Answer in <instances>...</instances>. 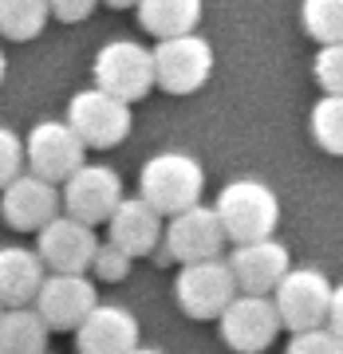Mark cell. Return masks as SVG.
<instances>
[{"instance_id": "obj_1", "label": "cell", "mask_w": 343, "mask_h": 354, "mask_svg": "<svg viewBox=\"0 0 343 354\" xmlns=\"http://www.w3.org/2000/svg\"><path fill=\"white\" fill-rule=\"evenodd\" d=\"M217 216L221 228L233 244L265 241L272 236L280 225V197L272 193V185L256 181V177H237L225 189L217 193Z\"/></svg>"}, {"instance_id": "obj_2", "label": "cell", "mask_w": 343, "mask_h": 354, "mask_svg": "<svg viewBox=\"0 0 343 354\" xmlns=\"http://www.w3.org/2000/svg\"><path fill=\"white\" fill-rule=\"evenodd\" d=\"M205 169L202 162L186 150H162L142 165L139 174V197L150 201L162 216H174L182 209L202 201Z\"/></svg>"}, {"instance_id": "obj_3", "label": "cell", "mask_w": 343, "mask_h": 354, "mask_svg": "<svg viewBox=\"0 0 343 354\" xmlns=\"http://www.w3.org/2000/svg\"><path fill=\"white\" fill-rule=\"evenodd\" d=\"M95 87L111 91L118 99L139 102L146 99L158 83H154V51L142 48L139 39H111L95 51V64H91Z\"/></svg>"}, {"instance_id": "obj_4", "label": "cell", "mask_w": 343, "mask_h": 354, "mask_svg": "<svg viewBox=\"0 0 343 354\" xmlns=\"http://www.w3.org/2000/svg\"><path fill=\"white\" fill-rule=\"evenodd\" d=\"M213 75V44L197 32L158 39L154 48V83L166 95H193Z\"/></svg>"}, {"instance_id": "obj_5", "label": "cell", "mask_w": 343, "mask_h": 354, "mask_svg": "<svg viewBox=\"0 0 343 354\" xmlns=\"http://www.w3.org/2000/svg\"><path fill=\"white\" fill-rule=\"evenodd\" d=\"M67 122L79 138L87 142L91 150H111L118 142H127L130 134V102L111 95L103 87H87L76 91L67 102Z\"/></svg>"}, {"instance_id": "obj_6", "label": "cell", "mask_w": 343, "mask_h": 354, "mask_svg": "<svg viewBox=\"0 0 343 354\" xmlns=\"http://www.w3.org/2000/svg\"><path fill=\"white\" fill-rule=\"evenodd\" d=\"M237 295V276L229 260L221 256H209V260H193V264H182L178 279H174V299L190 319H221L229 304Z\"/></svg>"}, {"instance_id": "obj_7", "label": "cell", "mask_w": 343, "mask_h": 354, "mask_svg": "<svg viewBox=\"0 0 343 354\" xmlns=\"http://www.w3.org/2000/svg\"><path fill=\"white\" fill-rule=\"evenodd\" d=\"M24 158H28V169L36 177L64 185L67 177L87 162V142L71 130L67 118H44V122H36L28 130Z\"/></svg>"}, {"instance_id": "obj_8", "label": "cell", "mask_w": 343, "mask_h": 354, "mask_svg": "<svg viewBox=\"0 0 343 354\" xmlns=\"http://www.w3.org/2000/svg\"><path fill=\"white\" fill-rule=\"evenodd\" d=\"M217 323H221V339H225V346L229 351H237V354L268 351V346L276 342V335L284 330L272 295H249V291H237L233 304L221 311Z\"/></svg>"}, {"instance_id": "obj_9", "label": "cell", "mask_w": 343, "mask_h": 354, "mask_svg": "<svg viewBox=\"0 0 343 354\" xmlns=\"http://www.w3.org/2000/svg\"><path fill=\"white\" fill-rule=\"evenodd\" d=\"M331 283L319 268H292L288 276L276 283L272 304L280 311L284 330H312L328 323V307H331Z\"/></svg>"}, {"instance_id": "obj_10", "label": "cell", "mask_w": 343, "mask_h": 354, "mask_svg": "<svg viewBox=\"0 0 343 354\" xmlns=\"http://www.w3.org/2000/svg\"><path fill=\"white\" fill-rule=\"evenodd\" d=\"M225 228H221V216L217 209L209 205H190L166 221V232H162V244H166V256L178 260V264H193V260H209V256H221L225 248Z\"/></svg>"}, {"instance_id": "obj_11", "label": "cell", "mask_w": 343, "mask_h": 354, "mask_svg": "<svg viewBox=\"0 0 343 354\" xmlns=\"http://www.w3.org/2000/svg\"><path fill=\"white\" fill-rule=\"evenodd\" d=\"M64 213H71L83 225H107L111 213L123 201V177L111 165H79L64 181Z\"/></svg>"}, {"instance_id": "obj_12", "label": "cell", "mask_w": 343, "mask_h": 354, "mask_svg": "<svg viewBox=\"0 0 343 354\" xmlns=\"http://www.w3.org/2000/svg\"><path fill=\"white\" fill-rule=\"evenodd\" d=\"M36 236H39L36 252L51 272H91V260L99 252L95 225H83L71 213H60L51 216Z\"/></svg>"}, {"instance_id": "obj_13", "label": "cell", "mask_w": 343, "mask_h": 354, "mask_svg": "<svg viewBox=\"0 0 343 354\" xmlns=\"http://www.w3.org/2000/svg\"><path fill=\"white\" fill-rule=\"evenodd\" d=\"M99 304L95 283L83 272H51L36 291V311L44 315L51 330H76L91 315V307Z\"/></svg>"}, {"instance_id": "obj_14", "label": "cell", "mask_w": 343, "mask_h": 354, "mask_svg": "<svg viewBox=\"0 0 343 354\" xmlns=\"http://www.w3.org/2000/svg\"><path fill=\"white\" fill-rule=\"evenodd\" d=\"M60 201H64V197L55 189V181H44V177H36L32 169L0 189L4 225L16 228V232H39L51 216H60Z\"/></svg>"}, {"instance_id": "obj_15", "label": "cell", "mask_w": 343, "mask_h": 354, "mask_svg": "<svg viewBox=\"0 0 343 354\" xmlns=\"http://www.w3.org/2000/svg\"><path fill=\"white\" fill-rule=\"evenodd\" d=\"M229 268H233V276H237V291L272 295L280 279L292 272V256H288V248L280 241L265 236V241L237 244L233 256H229Z\"/></svg>"}, {"instance_id": "obj_16", "label": "cell", "mask_w": 343, "mask_h": 354, "mask_svg": "<svg viewBox=\"0 0 343 354\" xmlns=\"http://www.w3.org/2000/svg\"><path fill=\"white\" fill-rule=\"evenodd\" d=\"M139 346V319L118 304H95L76 327L79 354H130Z\"/></svg>"}, {"instance_id": "obj_17", "label": "cell", "mask_w": 343, "mask_h": 354, "mask_svg": "<svg viewBox=\"0 0 343 354\" xmlns=\"http://www.w3.org/2000/svg\"><path fill=\"white\" fill-rule=\"evenodd\" d=\"M162 232H166L162 213L150 201H142V197H123L118 209L111 213V221H107V241L118 244L134 260L139 256H150L162 244Z\"/></svg>"}, {"instance_id": "obj_18", "label": "cell", "mask_w": 343, "mask_h": 354, "mask_svg": "<svg viewBox=\"0 0 343 354\" xmlns=\"http://www.w3.org/2000/svg\"><path fill=\"white\" fill-rule=\"evenodd\" d=\"M44 279H48V264L39 260V252H28L20 244L0 248V304L4 307L36 304V291Z\"/></svg>"}, {"instance_id": "obj_19", "label": "cell", "mask_w": 343, "mask_h": 354, "mask_svg": "<svg viewBox=\"0 0 343 354\" xmlns=\"http://www.w3.org/2000/svg\"><path fill=\"white\" fill-rule=\"evenodd\" d=\"M197 20H202V0H139V24L154 39L197 32Z\"/></svg>"}, {"instance_id": "obj_20", "label": "cell", "mask_w": 343, "mask_h": 354, "mask_svg": "<svg viewBox=\"0 0 343 354\" xmlns=\"http://www.w3.org/2000/svg\"><path fill=\"white\" fill-rule=\"evenodd\" d=\"M51 327L36 307H8L0 311V351L4 354H44Z\"/></svg>"}, {"instance_id": "obj_21", "label": "cell", "mask_w": 343, "mask_h": 354, "mask_svg": "<svg viewBox=\"0 0 343 354\" xmlns=\"http://www.w3.org/2000/svg\"><path fill=\"white\" fill-rule=\"evenodd\" d=\"M51 20L48 0H0V36L28 44L44 32V24Z\"/></svg>"}, {"instance_id": "obj_22", "label": "cell", "mask_w": 343, "mask_h": 354, "mask_svg": "<svg viewBox=\"0 0 343 354\" xmlns=\"http://www.w3.org/2000/svg\"><path fill=\"white\" fill-rule=\"evenodd\" d=\"M308 130L324 153L343 158V95H319L308 114Z\"/></svg>"}, {"instance_id": "obj_23", "label": "cell", "mask_w": 343, "mask_h": 354, "mask_svg": "<svg viewBox=\"0 0 343 354\" xmlns=\"http://www.w3.org/2000/svg\"><path fill=\"white\" fill-rule=\"evenodd\" d=\"M300 24L316 44L343 39V0H304L300 4Z\"/></svg>"}, {"instance_id": "obj_24", "label": "cell", "mask_w": 343, "mask_h": 354, "mask_svg": "<svg viewBox=\"0 0 343 354\" xmlns=\"http://www.w3.org/2000/svg\"><path fill=\"white\" fill-rule=\"evenodd\" d=\"M312 75L324 87V95H343V39L319 44L316 59H312Z\"/></svg>"}, {"instance_id": "obj_25", "label": "cell", "mask_w": 343, "mask_h": 354, "mask_svg": "<svg viewBox=\"0 0 343 354\" xmlns=\"http://www.w3.org/2000/svg\"><path fill=\"white\" fill-rule=\"evenodd\" d=\"M284 354H343V339L324 323V327H312V330H296Z\"/></svg>"}, {"instance_id": "obj_26", "label": "cell", "mask_w": 343, "mask_h": 354, "mask_svg": "<svg viewBox=\"0 0 343 354\" xmlns=\"http://www.w3.org/2000/svg\"><path fill=\"white\" fill-rule=\"evenodd\" d=\"M130 264H134V256H127L118 244H99V252H95V260H91V272L99 279H107V283H123V279L130 276Z\"/></svg>"}, {"instance_id": "obj_27", "label": "cell", "mask_w": 343, "mask_h": 354, "mask_svg": "<svg viewBox=\"0 0 343 354\" xmlns=\"http://www.w3.org/2000/svg\"><path fill=\"white\" fill-rule=\"evenodd\" d=\"M24 162H28L24 158V138H20L16 130L0 127V189L24 174Z\"/></svg>"}, {"instance_id": "obj_28", "label": "cell", "mask_w": 343, "mask_h": 354, "mask_svg": "<svg viewBox=\"0 0 343 354\" xmlns=\"http://www.w3.org/2000/svg\"><path fill=\"white\" fill-rule=\"evenodd\" d=\"M48 8L55 20H64V24H79V20H87L95 8H99V0H48Z\"/></svg>"}, {"instance_id": "obj_29", "label": "cell", "mask_w": 343, "mask_h": 354, "mask_svg": "<svg viewBox=\"0 0 343 354\" xmlns=\"http://www.w3.org/2000/svg\"><path fill=\"white\" fill-rule=\"evenodd\" d=\"M328 327L343 339V283L331 288V307H328Z\"/></svg>"}, {"instance_id": "obj_30", "label": "cell", "mask_w": 343, "mask_h": 354, "mask_svg": "<svg viewBox=\"0 0 343 354\" xmlns=\"http://www.w3.org/2000/svg\"><path fill=\"white\" fill-rule=\"evenodd\" d=\"M103 4H111V8H139V0H103Z\"/></svg>"}, {"instance_id": "obj_31", "label": "cell", "mask_w": 343, "mask_h": 354, "mask_svg": "<svg viewBox=\"0 0 343 354\" xmlns=\"http://www.w3.org/2000/svg\"><path fill=\"white\" fill-rule=\"evenodd\" d=\"M4 75H8V59H4V51H0V83H4Z\"/></svg>"}, {"instance_id": "obj_32", "label": "cell", "mask_w": 343, "mask_h": 354, "mask_svg": "<svg viewBox=\"0 0 343 354\" xmlns=\"http://www.w3.org/2000/svg\"><path fill=\"white\" fill-rule=\"evenodd\" d=\"M130 354H162V351H154V346H134Z\"/></svg>"}, {"instance_id": "obj_33", "label": "cell", "mask_w": 343, "mask_h": 354, "mask_svg": "<svg viewBox=\"0 0 343 354\" xmlns=\"http://www.w3.org/2000/svg\"><path fill=\"white\" fill-rule=\"evenodd\" d=\"M0 311H4V304H0Z\"/></svg>"}, {"instance_id": "obj_34", "label": "cell", "mask_w": 343, "mask_h": 354, "mask_svg": "<svg viewBox=\"0 0 343 354\" xmlns=\"http://www.w3.org/2000/svg\"><path fill=\"white\" fill-rule=\"evenodd\" d=\"M0 354H4V351H0Z\"/></svg>"}]
</instances>
